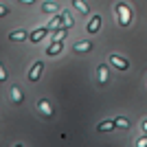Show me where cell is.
<instances>
[{
    "instance_id": "obj_9",
    "label": "cell",
    "mask_w": 147,
    "mask_h": 147,
    "mask_svg": "<svg viewBox=\"0 0 147 147\" xmlns=\"http://www.w3.org/2000/svg\"><path fill=\"white\" fill-rule=\"evenodd\" d=\"M97 79H99V84H105V81H108V66L101 64V66L97 68Z\"/></svg>"
},
{
    "instance_id": "obj_13",
    "label": "cell",
    "mask_w": 147,
    "mask_h": 147,
    "mask_svg": "<svg viewBox=\"0 0 147 147\" xmlns=\"http://www.w3.org/2000/svg\"><path fill=\"white\" fill-rule=\"evenodd\" d=\"M42 13H57V5L55 2H44L42 5Z\"/></svg>"
},
{
    "instance_id": "obj_6",
    "label": "cell",
    "mask_w": 147,
    "mask_h": 147,
    "mask_svg": "<svg viewBox=\"0 0 147 147\" xmlns=\"http://www.w3.org/2000/svg\"><path fill=\"white\" fill-rule=\"evenodd\" d=\"M49 33H51V29L44 26V29H37V31H33V33H29V40L31 42H40V40H42L44 35H49Z\"/></svg>"
},
{
    "instance_id": "obj_3",
    "label": "cell",
    "mask_w": 147,
    "mask_h": 147,
    "mask_svg": "<svg viewBox=\"0 0 147 147\" xmlns=\"http://www.w3.org/2000/svg\"><path fill=\"white\" fill-rule=\"evenodd\" d=\"M61 51H64V40H53V44L46 49V55L53 57V55H57V53H61Z\"/></svg>"
},
{
    "instance_id": "obj_21",
    "label": "cell",
    "mask_w": 147,
    "mask_h": 147,
    "mask_svg": "<svg viewBox=\"0 0 147 147\" xmlns=\"http://www.w3.org/2000/svg\"><path fill=\"white\" fill-rule=\"evenodd\" d=\"M138 145H141V147H147V136H145V138H141V141H138Z\"/></svg>"
},
{
    "instance_id": "obj_8",
    "label": "cell",
    "mask_w": 147,
    "mask_h": 147,
    "mask_svg": "<svg viewBox=\"0 0 147 147\" xmlns=\"http://www.w3.org/2000/svg\"><path fill=\"white\" fill-rule=\"evenodd\" d=\"M9 40H11V42H22V40H29V33H26V31H11V33H9Z\"/></svg>"
},
{
    "instance_id": "obj_19",
    "label": "cell",
    "mask_w": 147,
    "mask_h": 147,
    "mask_svg": "<svg viewBox=\"0 0 147 147\" xmlns=\"http://www.w3.org/2000/svg\"><path fill=\"white\" fill-rule=\"evenodd\" d=\"M66 37V31H57L55 35H53V40H64Z\"/></svg>"
},
{
    "instance_id": "obj_14",
    "label": "cell",
    "mask_w": 147,
    "mask_h": 147,
    "mask_svg": "<svg viewBox=\"0 0 147 147\" xmlns=\"http://www.w3.org/2000/svg\"><path fill=\"white\" fill-rule=\"evenodd\" d=\"M61 20H64V24H61V26H64V29H70V26H73V18H70V16H68V11H61Z\"/></svg>"
},
{
    "instance_id": "obj_15",
    "label": "cell",
    "mask_w": 147,
    "mask_h": 147,
    "mask_svg": "<svg viewBox=\"0 0 147 147\" xmlns=\"http://www.w3.org/2000/svg\"><path fill=\"white\" fill-rule=\"evenodd\" d=\"M119 11H121V24H127V5H119Z\"/></svg>"
},
{
    "instance_id": "obj_23",
    "label": "cell",
    "mask_w": 147,
    "mask_h": 147,
    "mask_svg": "<svg viewBox=\"0 0 147 147\" xmlns=\"http://www.w3.org/2000/svg\"><path fill=\"white\" fill-rule=\"evenodd\" d=\"M20 2H24V5H31V2H35V0H20Z\"/></svg>"
},
{
    "instance_id": "obj_16",
    "label": "cell",
    "mask_w": 147,
    "mask_h": 147,
    "mask_svg": "<svg viewBox=\"0 0 147 147\" xmlns=\"http://www.w3.org/2000/svg\"><path fill=\"white\" fill-rule=\"evenodd\" d=\"M97 129L99 132H110V129H114V121H103Z\"/></svg>"
},
{
    "instance_id": "obj_10",
    "label": "cell",
    "mask_w": 147,
    "mask_h": 147,
    "mask_svg": "<svg viewBox=\"0 0 147 147\" xmlns=\"http://www.w3.org/2000/svg\"><path fill=\"white\" fill-rule=\"evenodd\" d=\"M11 101L13 103H22V90H20V86H11Z\"/></svg>"
},
{
    "instance_id": "obj_2",
    "label": "cell",
    "mask_w": 147,
    "mask_h": 147,
    "mask_svg": "<svg viewBox=\"0 0 147 147\" xmlns=\"http://www.w3.org/2000/svg\"><path fill=\"white\" fill-rule=\"evenodd\" d=\"M108 59H110V64H112V66H117L119 70H127V68H129V61H127V59H123L121 55H114V53H112Z\"/></svg>"
},
{
    "instance_id": "obj_1",
    "label": "cell",
    "mask_w": 147,
    "mask_h": 147,
    "mask_svg": "<svg viewBox=\"0 0 147 147\" xmlns=\"http://www.w3.org/2000/svg\"><path fill=\"white\" fill-rule=\"evenodd\" d=\"M42 70H44V59H37L33 66H31V70H29V81H40V77H42Z\"/></svg>"
},
{
    "instance_id": "obj_18",
    "label": "cell",
    "mask_w": 147,
    "mask_h": 147,
    "mask_svg": "<svg viewBox=\"0 0 147 147\" xmlns=\"http://www.w3.org/2000/svg\"><path fill=\"white\" fill-rule=\"evenodd\" d=\"M2 81H7V70H5V64L0 61V84Z\"/></svg>"
},
{
    "instance_id": "obj_20",
    "label": "cell",
    "mask_w": 147,
    "mask_h": 147,
    "mask_svg": "<svg viewBox=\"0 0 147 147\" xmlns=\"http://www.w3.org/2000/svg\"><path fill=\"white\" fill-rule=\"evenodd\" d=\"M5 16H9V7H2V5H0V18H5Z\"/></svg>"
},
{
    "instance_id": "obj_12",
    "label": "cell",
    "mask_w": 147,
    "mask_h": 147,
    "mask_svg": "<svg viewBox=\"0 0 147 147\" xmlns=\"http://www.w3.org/2000/svg\"><path fill=\"white\" fill-rule=\"evenodd\" d=\"M117 127H121V129H129V121L125 117H119V119H114V129Z\"/></svg>"
},
{
    "instance_id": "obj_11",
    "label": "cell",
    "mask_w": 147,
    "mask_h": 147,
    "mask_svg": "<svg viewBox=\"0 0 147 147\" xmlns=\"http://www.w3.org/2000/svg\"><path fill=\"white\" fill-rule=\"evenodd\" d=\"M73 7L81 13V16H86V13H88V5H86V0H73Z\"/></svg>"
},
{
    "instance_id": "obj_5",
    "label": "cell",
    "mask_w": 147,
    "mask_h": 147,
    "mask_svg": "<svg viewBox=\"0 0 147 147\" xmlns=\"http://www.w3.org/2000/svg\"><path fill=\"white\" fill-rule=\"evenodd\" d=\"M37 110L42 112V114H44L46 119H49V117H53V110H51V103L46 101V99H40V101H37Z\"/></svg>"
},
{
    "instance_id": "obj_7",
    "label": "cell",
    "mask_w": 147,
    "mask_h": 147,
    "mask_svg": "<svg viewBox=\"0 0 147 147\" xmlns=\"http://www.w3.org/2000/svg\"><path fill=\"white\" fill-rule=\"evenodd\" d=\"M86 29H88V33H97V31L101 29V16H92Z\"/></svg>"
},
{
    "instance_id": "obj_4",
    "label": "cell",
    "mask_w": 147,
    "mask_h": 147,
    "mask_svg": "<svg viewBox=\"0 0 147 147\" xmlns=\"http://www.w3.org/2000/svg\"><path fill=\"white\" fill-rule=\"evenodd\" d=\"M73 51H75V53H90V51H92V42H88V40H81V42H75Z\"/></svg>"
},
{
    "instance_id": "obj_22",
    "label": "cell",
    "mask_w": 147,
    "mask_h": 147,
    "mask_svg": "<svg viewBox=\"0 0 147 147\" xmlns=\"http://www.w3.org/2000/svg\"><path fill=\"white\" fill-rule=\"evenodd\" d=\"M141 129H143V132H145V134H147V119H145V121H143V125H141Z\"/></svg>"
},
{
    "instance_id": "obj_17",
    "label": "cell",
    "mask_w": 147,
    "mask_h": 147,
    "mask_svg": "<svg viewBox=\"0 0 147 147\" xmlns=\"http://www.w3.org/2000/svg\"><path fill=\"white\" fill-rule=\"evenodd\" d=\"M59 22H61V13H57L55 18L51 20V24H49V29H51V31H55L57 26H59Z\"/></svg>"
}]
</instances>
